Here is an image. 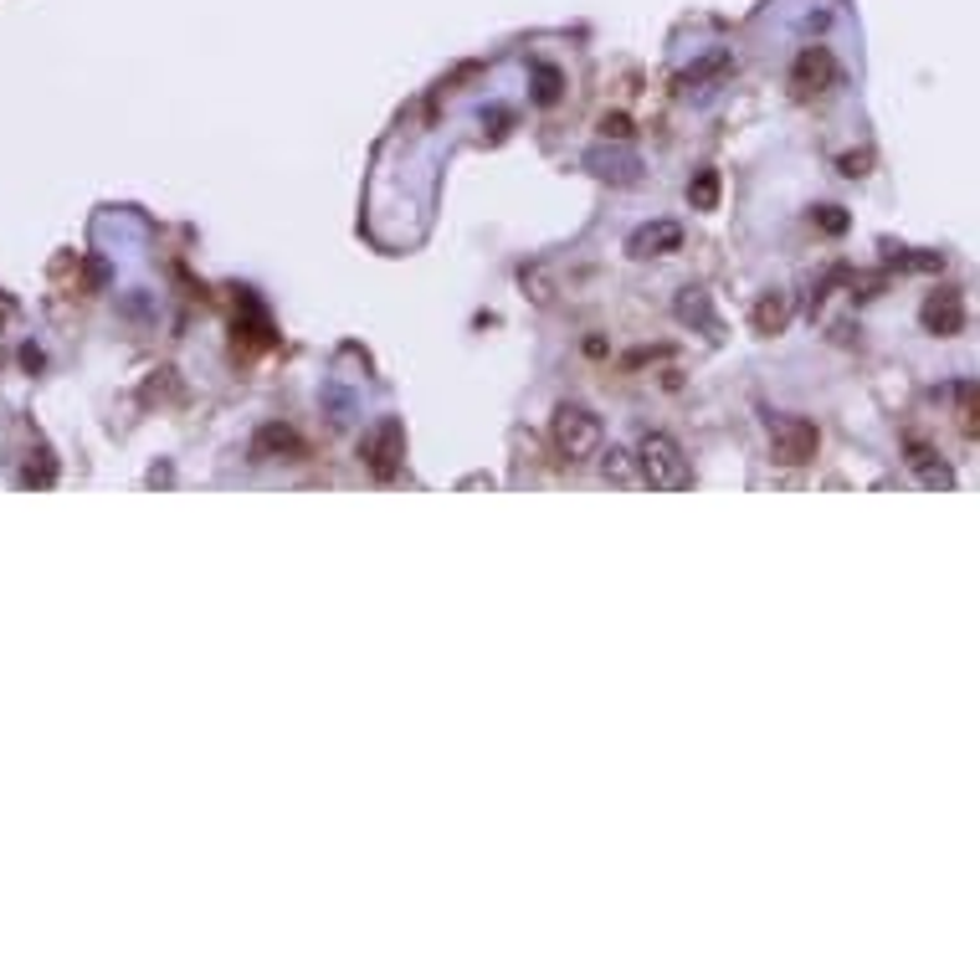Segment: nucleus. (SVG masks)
<instances>
[{
  "label": "nucleus",
  "instance_id": "3",
  "mask_svg": "<svg viewBox=\"0 0 980 980\" xmlns=\"http://www.w3.org/2000/svg\"><path fill=\"white\" fill-rule=\"evenodd\" d=\"M776 452H781V462H806V457L817 452V426L811 421H781V432H776Z\"/></svg>",
  "mask_w": 980,
  "mask_h": 980
},
{
  "label": "nucleus",
  "instance_id": "1",
  "mask_svg": "<svg viewBox=\"0 0 980 980\" xmlns=\"http://www.w3.org/2000/svg\"><path fill=\"white\" fill-rule=\"evenodd\" d=\"M642 472L653 477L657 488H689L693 483V472L672 436H647V442H642Z\"/></svg>",
  "mask_w": 980,
  "mask_h": 980
},
{
  "label": "nucleus",
  "instance_id": "10",
  "mask_svg": "<svg viewBox=\"0 0 980 980\" xmlns=\"http://www.w3.org/2000/svg\"><path fill=\"white\" fill-rule=\"evenodd\" d=\"M714 190H719L714 175H704V181H698V206H714Z\"/></svg>",
  "mask_w": 980,
  "mask_h": 980
},
{
  "label": "nucleus",
  "instance_id": "8",
  "mask_svg": "<svg viewBox=\"0 0 980 980\" xmlns=\"http://www.w3.org/2000/svg\"><path fill=\"white\" fill-rule=\"evenodd\" d=\"M960 400H965V432L980 436V390H960Z\"/></svg>",
  "mask_w": 980,
  "mask_h": 980
},
{
  "label": "nucleus",
  "instance_id": "2",
  "mask_svg": "<svg viewBox=\"0 0 980 980\" xmlns=\"http://www.w3.org/2000/svg\"><path fill=\"white\" fill-rule=\"evenodd\" d=\"M555 442H560L565 457H585L600 442L596 417H591V411H581V406H565L560 417H555Z\"/></svg>",
  "mask_w": 980,
  "mask_h": 980
},
{
  "label": "nucleus",
  "instance_id": "7",
  "mask_svg": "<svg viewBox=\"0 0 980 980\" xmlns=\"http://www.w3.org/2000/svg\"><path fill=\"white\" fill-rule=\"evenodd\" d=\"M908 462H914V468H919V477H925L929 488H950V472H944V468H934V462H929V452H925V447H914V457H908Z\"/></svg>",
  "mask_w": 980,
  "mask_h": 980
},
{
  "label": "nucleus",
  "instance_id": "5",
  "mask_svg": "<svg viewBox=\"0 0 980 980\" xmlns=\"http://www.w3.org/2000/svg\"><path fill=\"white\" fill-rule=\"evenodd\" d=\"M832 57H827V47H806L796 62V92L801 98H811V92H821V83H832Z\"/></svg>",
  "mask_w": 980,
  "mask_h": 980
},
{
  "label": "nucleus",
  "instance_id": "4",
  "mask_svg": "<svg viewBox=\"0 0 980 980\" xmlns=\"http://www.w3.org/2000/svg\"><path fill=\"white\" fill-rule=\"evenodd\" d=\"M960 324H965V303H960V293H934L925 303V328L929 334H960Z\"/></svg>",
  "mask_w": 980,
  "mask_h": 980
},
{
  "label": "nucleus",
  "instance_id": "6",
  "mask_svg": "<svg viewBox=\"0 0 980 980\" xmlns=\"http://www.w3.org/2000/svg\"><path fill=\"white\" fill-rule=\"evenodd\" d=\"M678 236H683L678 226H657V232H642V236H636L632 252H636V257H647V247H678Z\"/></svg>",
  "mask_w": 980,
  "mask_h": 980
},
{
  "label": "nucleus",
  "instance_id": "9",
  "mask_svg": "<svg viewBox=\"0 0 980 980\" xmlns=\"http://www.w3.org/2000/svg\"><path fill=\"white\" fill-rule=\"evenodd\" d=\"M770 324H785V303H765L760 309V328H770Z\"/></svg>",
  "mask_w": 980,
  "mask_h": 980
}]
</instances>
